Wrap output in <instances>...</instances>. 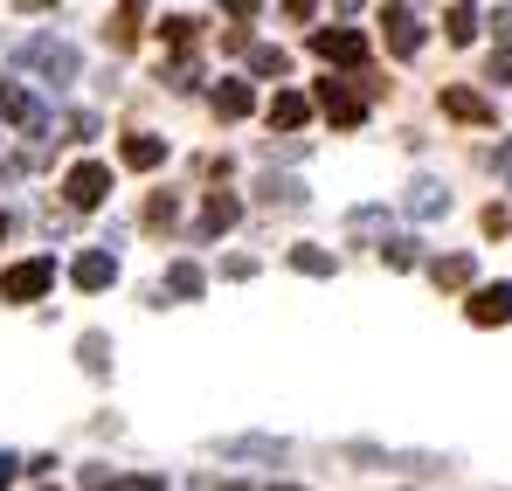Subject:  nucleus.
I'll use <instances>...</instances> for the list:
<instances>
[{
  "instance_id": "obj_1",
  "label": "nucleus",
  "mask_w": 512,
  "mask_h": 491,
  "mask_svg": "<svg viewBox=\"0 0 512 491\" xmlns=\"http://www.w3.org/2000/svg\"><path fill=\"white\" fill-rule=\"evenodd\" d=\"M56 284V256H28V263H14L7 277H0V298L7 305H28V298H42Z\"/></svg>"
},
{
  "instance_id": "obj_2",
  "label": "nucleus",
  "mask_w": 512,
  "mask_h": 491,
  "mask_svg": "<svg viewBox=\"0 0 512 491\" xmlns=\"http://www.w3.org/2000/svg\"><path fill=\"white\" fill-rule=\"evenodd\" d=\"M63 194H70V208H97V201L111 194V166H104V160H84V166H70V180H63Z\"/></svg>"
},
{
  "instance_id": "obj_3",
  "label": "nucleus",
  "mask_w": 512,
  "mask_h": 491,
  "mask_svg": "<svg viewBox=\"0 0 512 491\" xmlns=\"http://www.w3.org/2000/svg\"><path fill=\"white\" fill-rule=\"evenodd\" d=\"M0 118H7V125H21V132H35V139L49 132V118H42V104H35V97H28L21 83H0Z\"/></svg>"
},
{
  "instance_id": "obj_4",
  "label": "nucleus",
  "mask_w": 512,
  "mask_h": 491,
  "mask_svg": "<svg viewBox=\"0 0 512 491\" xmlns=\"http://www.w3.org/2000/svg\"><path fill=\"white\" fill-rule=\"evenodd\" d=\"M21 63L28 70H49V77H77V49H63V42H21Z\"/></svg>"
},
{
  "instance_id": "obj_5",
  "label": "nucleus",
  "mask_w": 512,
  "mask_h": 491,
  "mask_svg": "<svg viewBox=\"0 0 512 491\" xmlns=\"http://www.w3.org/2000/svg\"><path fill=\"white\" fill-rule=\"evenodd\" d=\"M70 277H77V291H104V284L118 277V256H111V249H84V256L70 263Z\"/></svg>"
},
{
  "instance_id": "obj_6",
  "label": "nucleus",
  "mask_w": 512,
  "mask_h": 491,
  "mask_svg": "<svg viewBox=\"0 0 512 491\" xmlns=\"http://www.w3.org/2000/svg\"><path fill=\"white\" fill-rule=\"evenodd\" d=\"M312 49H319L326 63H360V56H367V42H360L353 28H319V35H312Z\"/></svg>"
},
{
  "instance_id": "obj_7",
  "label": "nucleus",
  "mask_w": 512,
  "mask_h": 491,
  "mask_svg": "<svg viewBox=\"0 0 512 491\" xmlns=\"http://www.w3.org/2000/svg\"><path fill=\"white\" fill-rule=\"evenodd\" d=\"M471 319H478V326H506L512 319V284H485V291L471 298Z\"/></svg>"
},
{
  "instance_id": "obj_8",
  "label": "nucleus",
  "mask_w": 512,
  "mask_h": 491,
  "mask_svg": "<svg viewBox=\"0 0 512 491\" xmlns=\"http://www.w3.org/2000/svg\"><path fill=\"white\" fill-rule=\"evenodd\" d=\"M319 104H326V118H333V125H360V97L340 90V83H319Z\"/></svg>"
},
{
  "instance_id": "obj_9",
  "label": "nucleus",
  "mask_w": 512,
  "mask_h": 491,
  "mask_svg": "<svg viewBox=\"0 0 512 491\" xmlns=\"http://www.w3.org/2000/svg\"><path fill=\"white\" fill-rule=\"evenodd\" d=\"M160 160H167V139H153V132H132V139H125V166H139V173H153Z\"/></svg>"
},
{
  "instance_id": "obj_10",
  "label": "nucleus",
  "mask_w": 512,
  "mask_h": 491,
  "mask_svg": "<svg viewBox=\"0 0 512 491\" xmlns=\"http://www.w3.org/2000/svg\"><path fill=\"white\" fill-rule=\"evenodd\" d=\"M388 42H395L402 56H416V42H423V28H416V14H409V7H388Z\"/></svg>"
},
{
  "instance_id": "obj_11",
  "label": "nucleus",
  "mask_w": 512,
  "mask_h": 491,
  "mask_svg": "<svg viewBox=\"0 0 512 491\" xmlns=\"http://www.w3.org/2000/svg\"><path fill=\"white\" fill-rule=\"evenodd\" d=\"M236 215H243V201H236V194H215V201H208V215H201V236L236 229Z\"/></svg>"
},
{
  "instance_id": "obj_12",
  "label": "nucleus",
  "mask_w": 512,
  "mask_h": 491,
  "mask_svg": "<svg viewBox=\"0 0 512 491\" xmlns=\"http://www.w3.org/2000/svg\"><path fill=\"white\" fill-rule=\"evenodd\" d=\"M305 111H312V104H305L298 90H277V97H270V125H284V132L305 125Z\"/></svg>"
},
{
  "instance_id": "obj_13",
  "label": "nucleus",
  "mask_w": 512,
  "mask_h": 491,
  "mask_svg": "<svg viewBox=\"0 0 512 491\" xmlns=\"http://www.w3.org/2000/svg\"><path fill=\"white\" fill-rule=\"evenodd\" d=\"M250 83H222V90H215V111H222V118H250Z\"/></svg>"
},
{
  "instance_id": "obj_14",
  "label": "nucleus",
  "mask_w": 512,
  "mask_h": 491,
  "mask_svg": "<svg viewBox=\"0 0 512 491\" xmlns=\"http://www.w3.org/2000/svg\"><path fill=\"white\" fill-rule=\"evenodd\" d=\"M201 284H208V277H201L194 263H173V270H167V284H160V291H173V298H201Z\"/></svg>"
},
{
  "instance_id": "obj_15",
  "label": "nucleus",
  "mask_w": 512,
  "mask_h": 491,
  "mask_svg": "<svg viewBox=\"0 0 512 491\" xmlns=\"http://www.w3.org/2000/svg\"><path fill=\"white\" fill-rule=\"evenodd\" d=\"M263 201H284V208H298V201H305V187H298V180H277V173H263Z\"/></svg>"
},
{
  "instance_id": "obj_16",
  "label": "nucleus",
  "mask_w": 512,
  "mask_h": 491,
  "mask_svg": "<svg viewBox=\"0 0 512 491\" xmlns=\"http://www.w3.org/2000/svg\"><path fill=\"white\" fill-rule=\"evenodd\" d=\"M443 111H450V118H485V97H471V90H450V97H443Z\"/></svg>"
},
{
  "instance_id": "obj_17",
  "label": "nucleus",
  "mask_w": 512,
  "mask_h": 491,
  "mask_svg": "<svg viewBox=\"0 0 512 491\" xmlns=\"http://www.w3.org/2000/svg\"><path fill=\"white\" fill-rule=\"evenodd\" d=\"M291 263H298L305 277H333V256H326V249H291Z\"/></svg>"
},
{
  "instance_id": "obj_18",
  "label": "nucleus",
  "mask_w": 512,
  "mask_h": 491,
  "mask_svg": "<svg viewBox=\"0 0 512 491\" xmlns=\"http://www.w3.org/2000/svg\"><path fill=\"white\" fill-rule=\"evenodd\" d=\"M222 457H277V443H263V436H236V443H222Z\"/></svg>"
},
{
  "instance_id": "obj_19",
  "label": "nucleus",
  "mask_w": 512,
  "mask_h": 491,
  "mask_svg": "<svg viewBox=\"0 0 512 491\" xmlns=\"http://www.w3.org/2000/svg\"><path fill=\"white\" fill-rule=\"evenodd\" d=\"M436 284H471V256H443L436 263Z\"/></svg>"
},
{
  "instance_id": "obj_20",
  "label": "nucleus",
  "mask_w": 512,
  "mask_h": 491,
  "mask_svg": "<svg viewBox=\"0 0 512 491\" xmlns=\"http://www.w3.org/2000/svg\"><path fill=\"white\" fill-rule=\"evenodd\" d=\"M194 28H201L194 14H167V21H160V35H167V42H194Z\"/></svg>"
},
{
  "instance_id": "obj_21",
  "label": "nucleus",
  "mask_w": 512,
  "mask_h": 491,
  "mask_svg": "<svg viewBox=\"0 0 512 491\" xmlns=\"http://www.w3.org/2000/svg\"><path fill=\"white\" fill-rule=\"evenodd\" d=\"M250 70H256V77H284V49H256Z\"/></svg>"
},
{
  "instance_id": "obj_22",
  "label": "nucleus",
  "mask_w": 512,
  "mask_h": 491,
  "mask_svg": "<svg viewBox=\"0 0 512 491\" xmlns=\"http://www.w3.org/2000/svg\"><path fill=\"white\" fill-rule=\"evenodd\" d=\"M104 353H111L104 332H84V367H90V374H104Z\"/></svg>"
},
{
  "instance_id": "obj_23",
  "label": "nucleus",
  "mask_w": 512,
  "mask_h": 491,
  "mask_svg": "<svg viewBox=\"0 0 512 491\" xmlns=\"http://www.w3.org/2000/svg\"><path fill=\"white\" fill-rule=\"evenodd\" d=\"M84 491H125V478H111V471H84Z\"/></svg>"
},
{
  "instance_id": "obj_24",
  "label": "nucleus",
  "mask_w": 512,
  "mask_h": 491,
  "mask_svg": "<svg viewBox=\"0 0 512 491\" xmlns=\"http://www.w3.org/2000/svg\"><path fill=\"white\" fill-rule=\"evenodd\" d=\"M14 471H21V464H14V457H7V450H0V491L14 485Z\"/></svg>"
},
{
  "instance_id": "obj_25",
  "label": "nucleus",
  "mask_w": 512,
  "mask_h": 491,
  "mask_svg": "<svg viewBox=\"0 0 512 491\" xmlns=\"http://www.w3.org/2000/svg\"><path fill=\"white\" fill-rule=\"evenodd\" d=\"M506 180H512V153H506Z\"/></svg>"
},
{
  "instance_id": "obj_26",
  "label": "nucleus",
  "mask_w": 512,
  "mask_h": 491,
  "mask_svg": "<svg viewBox=\"0 0 512 491\" xmlns=\"http://www.w3.org/2000/svg\"><path fill=\"white\" fill-rule=\"evenodd\" d=\"M0 236H7V215H0Z\"/></svg>"
},
{
  "instance_id": "obj_27",
  "label": "nucleus",
  "mask_w": 512,
  "mask_h": 491,
  "mask_svg": "<svg viewBox=\"0 0 512 491\" xmlns=\"http://www.w3.org/2000/svg\"><path fill=\"white\" fill-rule=\"evenodd\" d=\"M222 491H243V485H222Z\"/></svg>"
},
{
  "instance_id": "obj_28",
  "label": "nucleus",
  "mask_w": 512,
  "mask_h": 491,
  "mask_svg": "<svg viewBox=\"0 0 512 491\" xmlns=\"http://www.w3.org/2000/svg\"><path fill=\"white\" fill-rule=\"evenodd\" d=\"M284 491H291V485H284Z\"/></svg>"
}]
</instances>
